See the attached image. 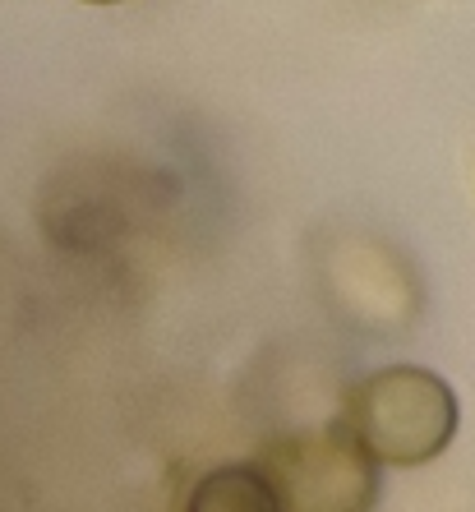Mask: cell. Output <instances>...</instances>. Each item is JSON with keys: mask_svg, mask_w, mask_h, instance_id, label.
Returning a JSON list of instances; mask_svg holds the SVG:
<instances>
[{"mask_svg": "<svg viewBox=\"0 0 475 512\" xmlns=\"http://www.w3.org/2000/svg\"><path fill=\"white\" fill-rule=\"evenodd\" d=\"M185 512H282V503L254 462H226L194 480Z\"/></svg>", "mask_w": 475, "mask_h": 512, "instance_id": "3", "label": "cell"}, {"mask_svg": "<svg viewBox=\"0 0 475 512\" xmlns=\"http://www.w3.org/2000/svg\"><path fill=\"white\" fill-rule=\"evenodd\" d=\"M93 5H116V0H93Z\"/></svg>", "mask_w": 475, "mask_h": 512, "instance_id": "4", "label": "cell"}, {"mask_svg": "<svg viewBox=\"0 0 475 512\" xmlns=\"http://www.w3.org/2000/svg\"><path fill=\"white\" fill-rule=\"evenodd\" d=\"M462 406L443 374L425 365H383L346 393L337 425L374 466H425L457 434Z\"/></svg>", "mask_w": 475, "mask_h": 512, "instance_id": "1", "label": "cell"}, {"mask_svg": "<svg viewBox=\"0 0 475 512\" xmlns=\"http://www.w3.org/2000/svg\"><path fill=\"white\" fill-rule=\"evenodd\" d=\"M254 466L268 476L282 512H369L379 499V466L337 420L282 434Z\"/></svg>", "mask_w": 475, "mask_h": 512, "instance_id": "2", "label": "cell"}]
</instances>
